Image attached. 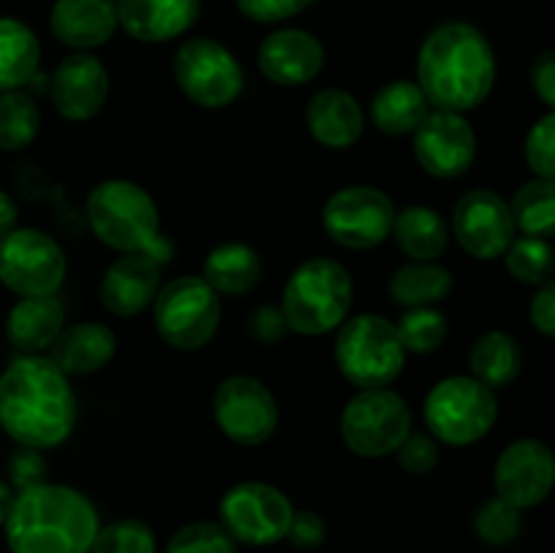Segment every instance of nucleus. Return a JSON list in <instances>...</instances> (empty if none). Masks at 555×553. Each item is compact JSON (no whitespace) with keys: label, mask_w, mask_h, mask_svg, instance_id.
<instances>
[{"label":"nucleus","mask_w":555,"mask_h":553,"mask_svg":"<svg viewBox=\"0 0 555 553\" xmlns=\"http://www.w3.org/2000/svg\"><path fill=\"white\" fill-rule=\"evenodd\" d=\"M41 43L25 22L0 16V92L22 90L36 76Z\"/></svg>","instance_id":"obj_30"},{"label":"nucleus","mask_w":555,"mask_h":553,"mask_svg":"<svg viewBox=\"0 0 555 553\" xmlns=\"http://www.w3.org/2000/svg\"><path fill=\"white\" fill-rule=\"evenodd\" d=\"M515 231H520L524 236H540L551 239L555 228V182L553 179H540L534 177L531 182H526L524 188L515 193L513 204Z\"/></svg>","instance_id":"obj_32"},{"label":"nucleus","mask_w":555,"mask_h":553,"mask_svg":"<svg viewBox=\"0 0 555 553\" xmlns=\"http://www.w3.org/2000/svg\"><path fill=\"white\" fill-rule=\"evenodd\" d=\"M469 369L472 377L480 380L486 388H507L524 369V350L507 331H486L472 345Z\"/></svg>","instance_id":"obj_28"},{"label":"nucleus","mask_w":555,"mask_h":553,"mask_svg":"<svg viewBox=\"0 0 555 553\" xmlns=\"http://www.w3.org/2000/svg\"><path fill=\"white\" fill-rule=\"evenodd\" d=\"M390 236L410 260H439L450 244V228L437 209L412 204L396 211Z\"/></svg>","instance_id":"obj_27"},{"label":"nucleus","mask_w":555,"mask_h":553,"mask_svg":"<svg viewBox=\"0 0 555 553\" xmlns=\"http://www.w3.org/2000/svg\"><path fill=\"white\" fill-rule=\"evenodd\" d=\"M496 85V54L469 22L434 27L417 52V87L428 106L466 114L486 103Z\"/></svg>","instance_id":"obj_2"},{"label":"nucleus","mask_w":555,"mask_h":553,"mask_svg":"<svg viewBox=\"0 0 555 553\" xmlns=\"http://www.w3.org/2000/svg\"><path fill=\"white\" fill-rule=\"evenodd\" d=\"M296 507L276 486L244 480L220 499V524L242 545L266 548L282 542Z\"/></svg>","instance_id":"obj_12"},{"label":"nucleus","mask_w":555,"mask_h":553,"mask_svg":"<svg viewBox=\"0 0 555 553\" xmlns=\"http://www.w3.org/2000/svg\"><path fill=\"white\" fill-rule=\"evenodd\" d=\"M249 331H253V336L260 345H274L291 329H287V320L280 307H260L253 314V320H249Z\"/></svg>","instance_id":"obj_44"},{"label":"nucleus","mask_w":555,"mask_h":553,"mask_svg":"<svg viewBox=\"0 0 555 553\" xmlns=\"http://www.w3.org/2000/svg\"><path fill=\"white\" fill-rule=\"evenodd\" d=\"M238 542L217 520H193L173 531L166 553H236Z\"/></svg>","instance_id":"obj_38"},{"label":"nucleus","mask_w":555,"mask_h":553,"mask_svg":"<svg viewBox=\"0 0 555 553\" xmlns=\"http://www.w3.org/2000/svg\"><path fill=\"white\" fill-rule=\"evenodd\" d=\"M263 274V263L255 247L244 242L217 244L204 260V280L217 296H244L253 291Z\"/></svg>","instance_id":"obj_26"},{"label":"nucleus","mask_w":555,"mask_h":553,"mask_svg":"<svg viewBox=\"0 0 555 553\" xmlns=\"http://www.w3.org/2000/svg\"><path fill=\"white\" fill-rule=\"evenodd\" d=\"M453 236L477 260L502 258L518 236L509 204L488 188H475L459 198L453 209Z\"/></svg>","instance_id":"obj_16"},{"label":"nucleus","mask_w":555,"mask_h":553,"mask_svg":"<svg viewBox=\"0 0 555 553\" xmlns=\"http://www.w3.org/2000/svg\"><path fill=\"white\" fill-rule=\"evenodd\" d=\"M504 266L509 274L524 285H545L553 276V247L551 239L540 236H515L513 244L504 249Z\"/></svg>","instance_id":"obj_34"},{"label":"nucleus","mask_w":555,"mask_h":553,"mask_svg":"<svg viewBox=\"0 0 555 553\" xmlns=\"http://www.w3.org/2000/svg\"><path fill=\"white\" fill-rule=\"evenodd\" d=\"M399 331V339L404 345L406 352H417V356H426V352L439 350L448 339V314L437 307H417L406 309L404 314L396 323Z\"/></svg>","instance_id":"obj_35"},{"label":"nucleus","mask_w":555,"mask_h":553,"mask_svg":"<svg viewBox=\"0 0 555 553\" xmlns=\"http://www.w3.org/2000/svg\"><path fill=\"white\" fill-rule=\"evenodd\" d=\"M475 531L491 548L513 545L524 531V510L513 507L499 497L488 499L475 513Z\"/></svg>","instance_id":"obj_37"},{"label":"nucleus","mask_w":555,"mask_h":553,"mask_svg":"<svg viewBox=\"0 0 555 553\" xmlns=\"http://www.w3.org/2000/svg\"><path fill=\"white\" fill-rule=\"evenodd\" d=\"M325 537H328V526H325L323 515L312 513V510H296L293 513L285 535L291 545L301 548V551H314V548L323 545Z\"/></svg>","instance_id":"obj_43"},{"label":"nucleus","mask_w":555,"mask_h":553,"mask_svg":"<svg viewBox=\"0 0 555 553\" xmlns=\"http://www.w3.org/2000/svg\"><path fill=\"white\" fill-rule=\"evenodd\" d=\"M529 318H531V325H534L542 336H547V339H551V336L555 334V287H553V282H545V285H540V291L534 293V298H531V304H529Z\"/></svg>","instance_id":"obj_45"},{"label":"nucleus","mask_w":555,"mask_h":553,"mask_svg":"<svg viewBox=\"0 0 555 553\" xmlns=\"http://www.w3.org/2000/svg\"><path fill=\"white\" fill-rule=\"evenodd\" d=\"M117 22L141 43L179 38L198 22L201 0H114Z\"/></svg>","instance_id":"obj_21"},{"label":"nucleus","mask_w":555,"mask_h":553,"mask_svg":"<svg viewBox=\"0 0 555 553\" xmlns=\"http://www.w3.org/2000/svg\"><path fill=\"white\" fill-rule=\"evenodd\" d=\"M314 0H236L238 11L247 20L260 22V25H276V22H287L307 11Z\"/></svg>","instance_id":"obj_42"},{"label":"nucleus","mask_w":555,"mask_h":553,"mask_svg":"<svg viewBox=\"0 0 555 553\" xmlns=\"http://www.w3.org/2000/svg\"><path fill=\"white\" fill-rule=\"evenodd\" d=\"M423 417L434 439L466 448L491 432L499 417V401L496 394L472 374H453L428 390Z\"/></svg>","instance_id":"obj_7"},{"label":"nucleus","mask_w":555,"mask_h":553,"mask_svg":"<svg viewBox=\"0 0 555 553\" xmlns=\"http://www.w3.org/2000/svg\"><path fill=\"white\" fill-rule=\"evenodd\" d=\"M555 483L553 450L542 439H515L502 450L493 470L496 497L518 510L545 502Z\"/></svg>","instance_id":"obj_17"},{"label":"nucleus","mask_w":555,"mask_h":553,"mask_svg":"<svg viewBox=\"0 0 555 553\" xmlns=\"http://www.w3.org/2000/svg\"><path fill=\"white\" fill-rule=\"evenodd\" d=\"M98 529L95 504L79 488L49 480L16 491L3 520L11 553H87Z\"/></svg>","instance_id":"obj_3"},{"label":"nucleus","mask_w":555,"mask_h":553,"mask_svg":"<svg viewBox=\"0 0 555 553\" xmlns=\"http://www.w3.org/2000/svg\"><path fill=\"white\" fill-rule=\"evenodd\" d=\"M336 369L347 383L363 388H388L406 366V350L393 320L363 312L339 325L334 345Z\"/></svg>","instance_id":"obj_6"},{"label":"nucleus","mask_w":555,"mask_h":553,"mask_svg":"<svg viewBox=\"0 0 555 553\" xmlns=\"http://www.w3.org/2000/svg\"><path fill=\"white\" fill-rule=\"evenodd\" d=\"M163 266L144 253H125L101 280V301L117 318H133L152 307L163 285Z\"/></svg>","instance_id":"obj_20"},{"label":"nucleus","mask_w":555,"mask_h":553,"mask_svg":"<svg viewBox=\"0 0 555 553\" xmlns=\"http://www.w3.org/2000/svg\"><path fill=\"white\" fill-rule=\"evenodd\" d=\"M70 380L47 356H20L0 374V428L16 445L49 450L76 426Z\"/></svg>","instance_id":"obj_1"},{"label":"nucleus","mask_w":555,"mask_h":553,"mask_svg":"<svg viewBox=\"0 0 555 553\" xmlns=\"http://www.w3.org/2000/svg\"><path fill=\"white\" fill-rule=\"evenodd\" d=\"M431 112L417 81L396 79L372 98V123L388 136H412Z\"/></svg>","instance_id":"obj_29"},{"label":"nucleus","mask_w":555,"mask_h":553,"mask_svg":"<svg viewBox=\"0 0 555 553\" xmlns=\"http://www.w3.org/2000/svg\"><path fill=\"white\" fill-rule=\"evenodd\" d=\"M16 220H20V209H16L14 195L0 190V239L14 231Z\"/></svg>","instance_id":"obj_47"},{"label":"nucleus","mask_w":555,"mask_h":553,"mask_svg":"<svg viewBox=\"0 0 555 553\" xmlns=\"http://www.w3.org/2000/svg\"><path fill=\"white\" fill-rule=\"evenodd\" d=\"M179 90L201 108H225L244 90V70L236 54L215 38H190L173 54Z\"/></svg>","instance_id":"obj_10"},{"label":"nucleus","mask_w":555,"mask_h":553,"mask_svg":"<svg viewBox=\"0 0 555 553\" xmlns=\"http://www.w3.org/2000/svg\"><path fill=\"white\" fill-rule=\"evenodd\" d=\"M412 150L428 177L455 179L464 177L475 163L477 136L464 114L431 108L412 133Z\"/></svg>","instance_id":"obj_15"},{"label":"nucleus","mask_w":555,"mask_h":553,"mask_svg":"<svg viewBox=\"0 0 555 553\" xmlns=\"http://www.w3.org/2000/svg\"><path fill=\"white\" fill-rule=\"evenodd\" d=\"M68 260L57 239L38 228H14L0 239V285L20 298L54 296L63 287Z\"/></svg>","instance_id":"obj_11"},{"label":"nucleus","mask_w":555,"mask_h":553,"mask_svg":"<svg viewBox=\"0 0 555 553\" xmlns=\"http://www.w3.org/2000/svg\"><path fill=\"white\" fill-rule=\"evenodd\" d=\"M453 291V274L437 260H410L390 276V298L404 309L437 307Z\"/></svg>","instance_id":"obj_31"},{"label":"nucleus","mask_w":555,"mask_h":553,"mask_svg":"<svg viewBox=\"0 0 555 553\" xmlns=\"http://www.w3.org/2000/svg\"><path fill=\"white\" fill-rule=\"evenodd\" d=\"M65 329V307L54 296L20 298L5 314V339L22 356H41Z\"/></svg>","instance_id":"obj_25"},{"label":"nucleus","mask_w":555,"mask_h":553,"mask_svg":"<svg viewBox=\"0 0 555 553\" xmlns=\"http://www.w3.org/2000/svg\"><path fill=\"white\" fill-rule=\"evenodd\" d=\"M5 472H9V480L5 483L14 488V493L33 486H41V483H47L49 475L47 455H43V450L16 445V450L9 455V461H5Z\"/></svg>","instance_id":"obj_40"},{"label":"nucleus","mask_w":555,"mask_h":553,"mask_svg":"<svg viewBox=\"0 0 555 553\" xmlns=\"http://www.w3.org/2000/svg\"><path fill=\"white\" fill-rule=\"evenodd\" d=\"M396 206L388 193L372 184H350L325 201L323 228L331 242L347 249H372L390 239Z\"/></svg>","instance_id":"obj_13"},{"label":"nucleus","mask_w":555,"mask_h":553,"mask_svg":"<svg viewBox=\"0 0 555 553\" xmlns=\"http://www.w3.org/2000/svg\"><path fill=\"white\" fill-rule=\"evenodd\" d=\"M11 502H14V488H11L9 483H5L3 477H0V526H3L5 515H9Z\"/></svg>","instance_id":"obj_48"},{"label":"nucleus","mask_w":555,"mask_h":553,"mask_svg":"<svg viewBox=\"0 0 555 553\" xmlns=\"http://www.w3.org/2000/svg\"><path fill=\"white\" fill-rule=\"evenodd\" d=\"M49 95L60 117L87 123L108 98V70L95 54L74 52L49 76Z\"/></svg>","instance_id":"obj_18"},{"label":"nucleus","mask_w":555,"mask_h":553,"mask_svg":"<svg viewBox=\"0 0 555 553\" xmlns=\"http://www.w3.org/2000/svg\"><path fill=\"white\" fill-rule=\"evenodd\" d=\"M396 461L410 475H428L439 464V445L431 434H412L396 450Z\"/></svg>","instance_id":"obj_41"},{"label":"nucleus","mask_w":555,"mask_h":553,"mask_svg":"<svg viewBox=\"0 0 555 553\" xmlns=\"http://www.w3.org/2000/svg\"><path fill=\"white\" fill-rule=\"evenodd\" d=\"M531 87L540 95V101L545 103L547 112H553L555 106V52L545 49L540 57L531 65Z\"/></svg>","instance_id":"obj_46"},{"label":"nucleus","mask_w":555,"mask_h":553,"mask_svg":"<svg viewBox=\"0 0 555 553\" xmlns=\"http://www.w3.org/2000/svg\"><path fill=\"white\" fill-rule=\"evenodd\" d=\"M87 553H157V537L139 518H119L101 526Z\"/></svg>","instance_id":"obj_36"},{"label":"nucleus","mask_w":555,"mask_h":553,"mask_svg":"<svg viewBox=\"0 0 555 553\" xmlns=\"http://www.w3.org/2000/svg\"><path fill=\"white\" fill-rule=\"evenodd\" d=\"M282 314L287 329L301 336L336 331L352 309V276L339 260H304L282 291Z\"/></svg>","instance_id":"obj_5"},{"label":"nucleus","mask_w":555,"mask_h":553,"mask_svg":"<svg viewBox=\"0 0 555 553\" xmlns=\"http://www.w3.org/2000/svg\"><path fill=\"white\" fill-rule=\"evenodd\" d=\"M52 36L76 52L103 47L114 38L117 3L114 0H54L49 14Z\"/></svg>","instance_id":"obj_22"},{"label":"nucleus","mask_w":555,"mask_h":553,"mask_svg":"<svg viewBox=\"0 0 555 553\" xmlns=\"http://www.w3.org/2000/svg\"><path fill=\"white\" fill-rule=\"evenodd\" d=\"M117 356V334L106 323H74L60 331L57 339L49 347V361L65 377H85L101 372Z\"/></svg>","instance_id":"obj_23"},{"label":"nucleus","mask_w":555,"mask_h":553,"mask_svg":"<svg viewBox=\"0 0 555 553\" xmlns=\"http://www.w3.org/2000/svg\"><path fill=\"white\" fill-rule=\"evenodd\" d=\"M215 423L236 445H263L274 437L280 426V407L274 394L249 374H233L222 380L211 401Z\"/></svg>","instance_id":"obj_14"},{"label":"nucleus","mask_w":555,"mask_h":553,"mask_svg":"<svg viewBox=\"0 0 555 553\" xmlns=\"http://www.w3.org/2000/svg\"><path fill=\"white\" fill-rule=\"evenodd\" d=\"M41 112L25 90L0 92V150L20 152L36 141Z\"/></svg>","instance_id":"obj_33"},{"label":"nucleus","mask_w":555,"mask_h":553,"mask_svg":"<svg viewBox=\"0 0 555 553\" xmlns=\"http://www.w3.org/2000/svg\"><path fill=\"white\" fill-rule=\"evenodd\" d=\"M307 128L318 144L328 150H350L366 128V114L347 90H320L307 103Z\"/></svg>","instance_id":"obj_24"},{"label":"nucleus","mask_w":555,"mask_h":553,"mask_svg":"<svg viewBox=\"0 0 555 553\" xmlns=\"http://www.w3.org/2000/svg\"><path fill=\"white\" fill-rule=\"evenodd\" d=\"M524 155L534 177L555 179V114L547 112L526 133Z\"/></svg>","instance_id":"obj_39"},{"label":"nucleus","mask_w":555,"mask_h":553,"mask_svg":"<svg viewBox=\"0 0 555 553\" xmlns=\"http://www.w3.org/2000/svg\"><path fill=\"white\" fill-rule=\"evenodd\" d=\"M155 329L173 350H201L220 329L222 304L204 276H177L152 301Z\"/></svg>","instance_id":"obj_8"},{"label":"nucleus","mask_w":555,"mask_h":553,"mask_svg":"<svg viewBox=\"0 0 555 553\" xmlns=\"http://www.w3.org/2000/svg\"><path fill=\"white\" fill-rule=\"evenodd\" d=\"M410 432V407L390 388L358 390L341 412V439L361 459L393 455Z\"/></svg>","instance_id":"obj_9"},{"label":"nucleus","mask_w":555,"mask_h":553,"mask_svg":"<svg viewBox=\"0 0 555 553\" xmlns=\"http://www.w3.org/2000/svg\"><path fill=\"white\" fill-rule=\"evenodd\" d=\"M87 226L106 247L144 253L160 266L173 258V244L160 233L155 198L130 179H106L87 195Z\"/></svg>","instance_id":"obj_4"},{"label":"nucleus","mask_w":555,"mask_h":553,"mask_svg":"<svg viewBox=\"0 0 555 553\" xmlns=\"http://www.w3.org/2000/svg\"><path fill=\"white\" fill-rule=\"evenodd\" d=\"M325 65V47L318 36L301 27H282L263 38L258 49V68L280 87H301L312 81Z\"/></svg>","instance_id":"obj_19"}]
</instances>
